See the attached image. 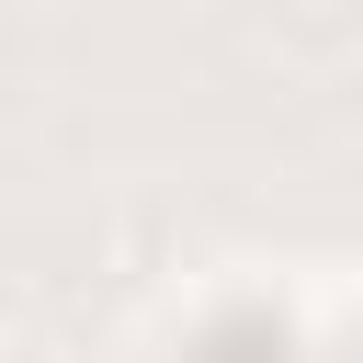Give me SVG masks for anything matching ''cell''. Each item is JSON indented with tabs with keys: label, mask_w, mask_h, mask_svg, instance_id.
<instances>
[{
	"label": "cell",
	"mask_w": 363,
	"mask_h": 363,
	"mask_svg": "<svg viewBox=\"0 0 363 363\" xmlns=\"http://www.w3.org/2000/svg\"><path fill=\"white\" fill-rule=\"evenodd\" d=\"M352 363H363V352H352Z\"/></svg>",
	"instance_id": "2"
},
{
	"label": "cell",
	"mask_w": 363,
	"mask_h": 363,
	"mask_svg": "<svg viewBox=\"0 0 363 363\" xmlns=\"http://www.w3.org/2000/svg\"><path fill=\"white\" fill-rule=\"evenodd\" d=\"M193 363H295V329L284 318H216L193 340Z\"/></svg>",
	"instance_id": "1"
}]
</instances>
